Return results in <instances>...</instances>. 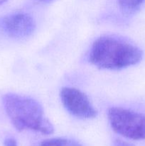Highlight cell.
Listing matches in <instances>:
<instances>
[{
    "label": "cell",
    "mask_w": 145,
    "mask_h": 146,
    "mask_svg": "<svg viewBox=\"0 0 145 146\" xmlns=\"http://www.w3.org/2000/svg\"><path fill=\"white\" fill-rule=\"evenodd\" d=\"M142 55L140 48L129 41L103 36L93 42L88 60L100 69L121 70L136 65L142 60Z\"/></svg>",
    "instance_id": "obj_1"
},
{
    "label": "cell",
    "mask_w": 145,
    "mask_h": 146,
    "mask_svg": "<svg viewBox=\"0 0 145 146\" xmlns=\"http://www.w3.org/2000/svg\"><path fill=\"white\" fill-rule=\"evenodd\" d=\"M2 102L6 113L18 131H32L44 135H50L54 132L53 125L36 100L8 93L3 96Z\"/></svg>",
    "instance_id": "obj_2"
},
{
    "label": "cell",
    "mask_w": 145,
    "mask_h": 146,
    "mask_svg": "<svg viewBox=\"0 0 145 146\" xmlns=\"http://www.w3.org/2000/svg\"><path fill=\"white\" fill-rule=\"evenodd\" d=\"M107 117L112 129L119 135L134 141L145 139V115L121 107H112Z\"/></svg>",
    "instance_id": "obj_3"
},
{
    "label": "cell",
    "mask_w": 145,
    "mask_h": 146,
    "mask_svg": "<svg viewBox=\"0 0 145 146\" xmlns=\"http://www.w3.org/2000/svg\"><path fill=\"white\" fill-rule=\"evenodd\" d=\"M61 102L69 113L82 119L96 118L98 111L94 107L88 96L72 87H63L60 92Z\"/></svg>",
    "instance_id": "obj_4"
},
{
    "label": "cell",
    "mask_w": 145,
    "mask_h": 146,
    "mask_svg": "<svg viewBox=\"0 0 145 146\" xmlns=\"http://www.w3.org/2000/svg\"><path fill=\"white\" fill-rule=\"evenodd\" d=\"M36 27L34 19L26 13H14L3 17L0 21L1 31L14 38L28 37L34 32Z\"/></svg>",
    "instance_id": "obj_5"
},
{
    "label": "cell",
    "mask_w": 145,
    "mask_h": 146,
    "mask_svg": "<svg viewBox=\"0 0 145 146\" xmlns=\"http://www.w3.org/2000/svg\"><path fill=\"white\" fill-rule=\"evenodd\" d=\"M117 1L125 14H130L139 9L145 0H117Z\"/></svg>",
    "instance_id": "obj_6"
},
{
    "label": "cell",
    "mask_w": 145,
    "mask_h": 146,
    "mask_svg": "<svg viewBox=\"0 0 145 146\" xmlns=\"http://www.w3.org/2000/svg\"><path fill=\"white\" fill-rule=\"evenodd\" d=\"M40 146H82L74 140L68 138H51L44 141Z\"/></svg>",
    "instance_id": "obj_7"
},
{
    "label": "cell",
    "mask_w": 145,
    "mask_h": 146,
    "mask_svg": "<svg viewBox=\"0 0 145 146\" xmlns=\"http://www.w3.org/2000/svg\"><path fill=\"white\" fill-rule=\"evenodd\" d=\"M4 146H18L17 142L14 138H7L4 140Z\"/></svg>",
    "instance_id": "obj_8"
},
{
    "label": "cell",
    "mask_w": 145,
    "mask_h": 146,
    "mask_svg": "<svg viewBox=\"0 0 145 146\" xmlns=\"http://www.w3.org/2000/svg\"><path fill=\"white\" fill-rule=\"evenodd\" d=\"M115 146H133L132 144L129 143L124 141L121 139H116L114 142Z\"/></svg>",
    "instance_id": "obj_9"
},
{
    "label": "cell",
    "mask_w": 145,
    "mask_h": 146,
    "mask_svg": "<svg viewBox=\"0 0 145 146\" xmlns=\"http://www.w3.org/2000/svg\"><path fill=\"white\" fill-rule=\"evenodd\" d=\"M39 1L42 3H45V4H48V3H51V1H53V0H38Z\"/></svg>",
    "instance_id": "obj_10"
},
{
    "label": "cell",
    "mask_w": 145,
    "mask_h": 146,
    "mask_svg": "<svg viewBox=\"0 0 145 146\" xmlns=\"http://www.w3.org/2000/svg\"><path fill=\"white\" fill-rule=\"evenodd\" d=\"M7 1H8V0H0V5H1V4L6 3Z\"/></svg>",
    "instance_id": "obj_11"
}]
</instances>
